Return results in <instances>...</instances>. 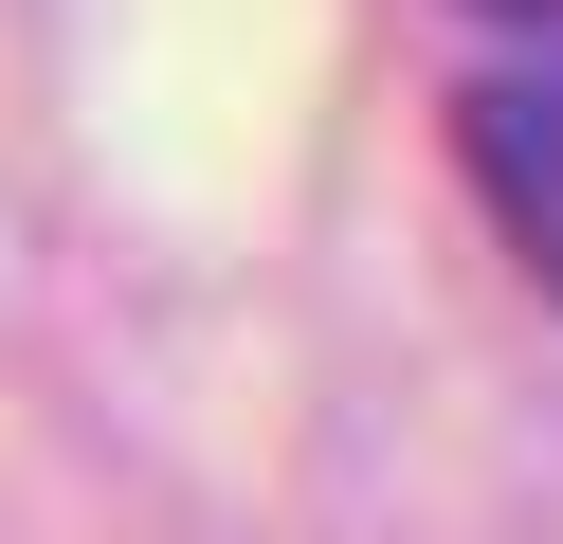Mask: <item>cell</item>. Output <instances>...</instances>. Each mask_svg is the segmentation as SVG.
<instances>
[{"label": "cell", "mask_w": 563, "mask_h": 544, "mask_svg": "<svg viewBox=\"0 0 563 544\" xmlns=\"http://www.w3.org/2000/svg\"><path fill=\"white\" fill-rule=\"evenodd\" d=\"M473 19H490V36H545V55H563V0H473Z\"/></svg>", "instance_id": "obj_2"}, {"label": "cell", "mask_w": 563, "mask_h": 544, "mask_svg": "<svg viewBox=\"0 0 563 544\" xmlns=\"http://www.w3.org/2000/svg\"><path fill=\"white\" fill-rule=\"evenodd\" d=\"M454 164H473L490 236L527 254V290L563 309V55H527V73H473V91H454Z\"/></svg>", "instance_id": "obj_1"}]
</instances>
